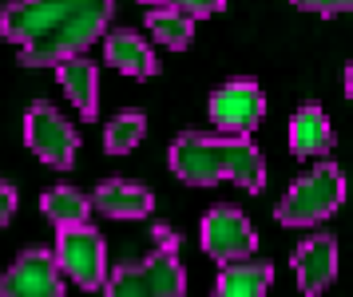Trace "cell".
<instances>
[{
  "label": "cell",
  "instance_id": "obj_22",
  "mask_svg": "<svg viewBox=\"0 0 353 297\" xmlns=\"http://www.w3.org/2000/svg\"><path fill=\"white\" fill-rule=\"evenodd\" d=\"M345 95H350V103H353V63L345 68Z\"/></svg>",
  "mask_w": 353,
  "mask_h": 297
},
{
  "label": "cell",
  "instance_id": "obj_9",
  "mask_svg": "<svg viewBox=\"0 0 353 297\" xmlns=\"http://www.w3.org/2000/svg\"><path fill=\"white\" fill-rule=\"evenodd\" d=\"M64 274L56 266V254L48 250H24L0 278V297H60Z\"/></svg>",
  "mask_w": 353,
  "mask_h": 297
},
{
  "label": "cell",
  "instance_id": "obj_10",
  "mask_svg": "<svg viewBox=\"0 0 353 297\" xmlns=\"http://www.w3.org/2000/svg\"><path fill=\"white\" fill-rule=\"evenodd\" d=\"M294 274L302 294L318 297L330 289V282L337 278V242L330 234H314L305 238L302 246L294 250Z\"/></svg>",
  "mask_w": 353,
  "mask_h": 297
},
{
  "label": "cell",
  "instance_id": "obj_15",
  "mask_svg": "<svg viewBox=\"0 0 353 297\" xmlns=\"http://www.w3.org/2000/svg\"><path fill=\"white\" fill-rule=\"evenodd\" d=\"M270 282H274V266L266 258H254V262L234 258V262H223V274H219L214 289L223 297H262L270 289Z\"/></svg>",
  "mask_w": 353,
  "mask_h": 297
},
{
  "label": "cell",
  "instance_id": "obj_5",
  "mask_svg": "<svg viewBox=\"0 0 353 297\" xmlns=\"http://www.w3.org/2000/svg\"><path fill=\"white\" fill-rule=\"evenodd\" d=\"M56 266L80 289H103L108 282V246L88 222H64L56 234Z\"/></svg>",
  "mask_w": 353,
  "mask_h": 297
},
{
  "label": "cell",
  "instance_id": "obj_17",
  "mask_svg": "<svg viewBox=\"0 0 353 297\" xmlns=\"http://www.w3.org/2000/svg\"><path fill=\"white\" fill-rule=\"evenodd\" d=\"M143 135H147L143 111H119L112 123L103 127V147H108V155H128L143 143Z\"/></svg>",
  "mask_w": 353,
  "mask_h": 297
},
{
  "label": "cell",
  "instance_id": "obj_16",
  "mask_svg": "<svg viewBox=\"0 0 353 297\" xmlns=\"http://www.w3.org/2000/svg\"><path fill=\"white\" fill-rule=\"evenodd\" d=\"M147 28L151 36L167 48H187L191 44V32H194V16L191 12H179V8H159L155 4V12H147Z\"/></svg>",
  "mask_w": 353,
  "mask_h": 297
},
{
  "label": "cell",
  "instance_id": "obj_14",
  "mask_svg": "<svg viewBox=\"0 0 353 297\" xmlns=\"http://www.w3.org/2000/svg\"><path fill=\"white\" fill-rule=\"evenodd\" d=\"M56 76H60V88L72 99V107L80 111L83 119H96L99 115V68L83 56H72V60L56 63Z\"/></svg>",
  "mask_w": 353,
  "mask_h": 297
},
{
  "label": "cell",
  "instance_id": "obj_11",
  "mask_svg": "<svg viewBox=\"0 0 353 297\" xmlns=\"http://www.w3.org/2000/svg\"><path fill=\"white\" fill-rule=\"evenodd\" d=\"M88 198H92V210L108 214V218H147V214L155 210V194H151L147 187L123 183V178L99 183Z\"/></svg>",
  "mask_w": 353,
  "mask_h": 297
},
{
  "label": "cell",
  "instance_id": "obj_12",
  "mask_svg": "<svg viewBox=\"0 0 353 297\" xmlns=\"http://www.w3.org/2000/svg\"><path fill=\"white\" fill-rule=\"evenodd\" d=\"M103 60L112 63L115 72H123V76H135V79H147L155 76V52L147 44L143 36H135L131 28H115L108 32V40H103Z\"/></svg>",
  "mask_w": 353,
  "mask_h": 297
},
{
  "label": "cell",
  "instance_id": "obj_3",
  "mask_svg": "<svg viewBox=\"0 0 353 297\" xmlns=\"http://www.w3.org/2000/svg\"><path fill=\"white\" fill-rule=\"evenodd\" d=\"M155 254L139 262H123L108 274L103 289L112 297H179L187 289V274L179 262V234L167 226H155Z\"/></svg>",
  "mask_w": 353,
  "mask_h": 297
},
{
  "label": "cell",
  "instance_id": "obj_7",
  "mask_svg": "<svg viewBox=\"0 0 353 297\" xmlns=\"http://www.w3.org/2000/svg\"><path fill=\"white\" fill-rule=\"evenodd\" d=\"M266 115V95L254 79H230L210 95V123L230 135H250Z\"/></svg>",
  "mask_w": 353,
  "mask_h": 297
},
{
  "label": "cell",
  "instance_id": "obj_18",
  "mask_svg": "<svg viewBox=\"0 0 353 297\" xmlns=\"http://www.w3.org/2000/svg\"><path fill=\"white\" fill-rule=\"evenodd\" d=\"M40 210H44L56 226H64V222H88L92 198H88L83 190H72V187H52L48 194L40 198Z\"/></svg>",
  "mask_w": 353,
  "mask_h": 297
},
{
  "label": "cell",
  "instance_id": "obj_1",
  "mask_svg": "<svg viewBox=\"0 0 353 297\" xmlns=\"http://www.w3.org/2000/svg\"><path fill=\"white\" fill-rule=\"evenodd\" d=\"M115 0H8L0 8V36L20 48L24 68H56L96 44Z\"/></svg>",
  "mask_w": 353,
  "mask_h": 297
},
{
  "label": "cell",
  "instance_id": "obj_21",
  "mask_svg": "<svg viewBox=\"0 0 353 297\" xmlns=\"http://www.w3.org/2000/svg\"><path fill=\"white\" fill-rule=\"evenodd\" d=\"M17 203H20L17 187H12L8 178H0V226H8V222H12V214H17Z\"/></svg>",
  "mask_w": 353,
  "mask_h": 297
},
{
  "label": "cell",
  "instance_id": "obj_13",
  "mask_svg": "<svg viewBox=\"0 0 353 297\" xmlns=\"http://www.w3.org/2000/svg\"><path fill=\"white\" fill-rule=\"evenodd\" d=\"M334 147V127L318 103H302L290 123V151L294 158H325Z\"/></svg>",
  "mask_w": 353,
  "mask_h": 297
},
{
  "label": "cell",
  "instance_id": "obj_8",
  "mask_svg": "<svg viewBox=\"0 0 353 297\" xmlns=\"http://www.w3.org/2000/svg\"><path fill=\"white\" fill-rule=\"evenodd\" d=\"M203 250L214 262L250 258L258 250V234L239 206H214L207 218H203Z\"/></svg>",
  "mask_w": 353,
  "mask_h": 297
},
{
  "label": "cell",
  "instance_id": "obj_4",
  "mask_svg": "<svg viewBox=\"0 0 353 297\" xmlns=\"http://www.w3.org/2000/svg\"><path fill=\"white\" fill-rule=\"evenodd\" d=\"M341 203H345V174L334 163H321L286 190L274 214L282 226H314L330 218Z\"/></svg>",
  "mask_w": 353,
  "mask_h": 297
},
{
  "label": "cell",
  "instance_id": "obj_20",
  "mask_svg": "<svg viewBox=\"0 0 353 297\" xmlns=\"http://www.w3.org/2000/svg\"><path fill=\"white\" fill-rule=\"evenodd\" d=\"M290 4L305 12H353V0H290Z\"/></svg>",
  "mask_w": 353,
  "mask_h": 297
},
{
  "label": "cell",
  "instance_id": "obj_19",
  "mask_svg": "<svg viewBox=\"0 0 353 297\" xmlns=\"http://www.w3.org/2000/svg\"><path fill=\"white\" fill-rule=\"evenodd\" d=\"M143 4H159V8H179V12H191L194 20L199 16H214L226 0H143Z\"/></svg>",
  "mask_w": 353,
  "mask_h": 297
},
{
  "label": "cell",
  "instance_id": "obj_2",
  "mask_svg": "<svg viewBox=\"0 0 353 297\" xmlns=\"http://www.w3.org/2000/svg\"><path fill=\"white\" fill-rule=\"evenodd\" d=\"M171 171L187 187H214V183H234L242 190L266 187V163L250 135H203V131H183L171 143Z\"/></svg>",
  "mask_w": 353,
  "mask_h": 297
},
{
  "label": "cell",
  "instance_id": "obj_6",
  "mask_svg": "<svg viewBox=\"0 0 353 297\" xmlns=\"http://www.w3.org/2000/svg\"><path fill=\"white\" fill-rule=\"evenodd\" d=\"M24 143L32 147L36 158H44L56 171H68V167L76 163V151H80L76 127L68 123L52 103H44V99L32 103L28 115H24Z\"/></svg>",
  "mask_w": 353,
  "mask_h": 297
}]
</instances>
